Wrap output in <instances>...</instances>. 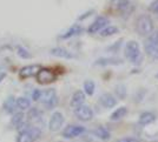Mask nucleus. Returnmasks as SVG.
Returning a JSON list of instances; mask_svg holds the SVG:
<instances>
[{
  "label": "nucleus",
  "mask_w": 158,
  "mask_h": 142,
  "mask_svg": "<svg viewBox=\"0 0 158 142\" xmlns=\"http://www.w3.org/2000/svg\"><path fill=\"white\" fill-rule=\"evenodd\" d=\"M125 57L133 65H139L143 61V55L140 53L139 44L135 40H130L125 45Z\"/></svg>",
  "instance_id": "1"
},
{
  "label": "nucleus",
  "mask_w": 158,
  "mask_h": 142,
  "mask_svg": "<svg viewBox=\"0 0 158 142\" xmlns=\"http://www.w3.org/2000/svg\"><path fill=\"white\" fill-rule=\"evenodd\" d=\"M136 28H137V32L140 35H143V37L150 35L153 32V21H152V19L149 15L142 14L138 19H137Z\"/></svg>",
  "instance_id": "2"
},
{
  "label": "nucleus",
  "mask_w": 158,
  "mask_h": 142,
  "mask_svg": "<svg viewBox=\"0 0 158 142\" xmlns=\"http://www.w3.org/2000/svg\"><path fill=\"white\" fill-rule=\"evenodd\" d=\"M40 103H43L46 108L51 109L54 108L58 103V97H57V93L54 89H46V90H41L40 93L39 100Z\"/></svg>",
  "instance_id": "3"
},
{
  "label": "nucleus",
  "mask_w": 158,
  "mask_h": 142,
  "mask_svg": "<svg viewBox=\"0 0 158 142\" xmlns=\"http://www.w3.org/2000/svg\"><path fill=\"white\" fill-rule=\"evenodd\" d=\"M40 135V130L34 127L25 128L23 132H20L19 136L17 139V142H34Z\"/></svg>",
  "instance_id": "4"
},
{
  "label": "nucleus",
  "mask_w": 158,
  "mask_h": 142,
  "mask_svg": "<svg viewBox=\"0 0 158 142\" xmlns=\"http://www.w3.org/2000/svg\"><path fill=\"white\" fill-rule=\"evenodd\" d=\"M35 79H37L38 84L47 85V84H51V82H54L56 79H57V75L54 74V72L52 69L44 67V68H40V71L37 73Z\"/></svg>",
  "instance_id": "5"
},
{
  "label": "nucleus",
  "mask_w": 158,
  "mask_h": 142,
  "mask_svg": "<svg viewBox=\"0 0 158 142\" xmlns=\"http://www.w3.org/2000/svg\"><path fill=\"white\" fill-rule=\"evenodd\" d=\"M107 25H109V20H107V18H105V17H98V18L90 25V27L87 28V32L90 33V34H94V33L102 32L105 27H107Z\"/></svg>",
  "instance_id": "6"
},
{
  "label": "nucleus",
  "mask_w": 158,
  "mask_h": 142,
  "mask_svg": "<svg viewBox=\"0 0 158 142\" xmlns=\"http://www.w3.org/2000/svg\"><path fill=\"white\" fill-rule=\"evenodd\" d=\"M85 132V128L83 126H78V124H70L67 126L64 130H63V136L65 139H73L77 136L81 135Z\"/></svg>",
  "instance_id": "7"
},
{
  "label": "nucleus",
  "mask_w": 158,
  "mask_h": 142,
  "mask_svg": "<svg viewBox=\"0 0 158 142\" xmlns=\"http://www.w3.org/2000/svg\"><path fill=\"white\" fill-rule=\"evenodd\" d=\"M74 115L77 116V119H79L80 121H90L93 117V112L89 106L83 105L74 109Z\"/></svg>",
  "instance_id": "8"
},
{
  "label": "nucleus",
  "mask_w": 158,
  "mask_h": 142,
  "mask_svg": "<svg viewBox=\"0 0 158 142\" xmlns=\"http://www.w3.org/2000/svg\"><path fill=\"white\" fill-rule=\"evenodd\" d=\"M64 124V116L61 113L59 112H56L53 113L52 116H51V120H50V123H48V128L51 132H58Z\"/></svg>",
  "instance_id": "9"
},
{
  "label": "nucleus",
  "mask_w": 158,
  "mask_h": 142,
  "mask_svg": "<svg viewBox=\"0 0 158 142\" xmlns=\"http://www.w3.org/2000/svg\"><path fill=\"white\" fill-rule=\"evenodd\" d=\"M40 71V67L38 65H30V66H25L20 69L19 77L21 79H27L33 75H37V73Z\"/></svg>",
  "instance_id": "10"
},
{
  "label": "nucleus",
  "mask_w": 158,
  "mask_h": 142,
  "mask_svg": "<svg viewBox=\"0 0 158 142\" xmlns=\"http://www.w3.org/2000/svg\"><path fill=\"white\" fill-rule=\"evenodd\" d=\"M99 102H100V105L103 107H105V108H112V107H114L117 105V100H116V97H113L112 94L105 93V94H103L100 97Z\"/></svg>",
  "instance_id": "11"
},
{
  "label": "nucleus",
  "mask_w": 158,
  "mask_h": 142,
  "mask_svg": "<svg viewBox=\"0 0 158 142\" xmlns=\"http://www.w3.org/2000/svg\"><path fill=\"white\" fill-rule=\"evenodd\" d=\"M85 102V93L83 90H77L73 93L71 97V106L74 108H78L80 106H83Z\"/></svg>",
  "instance_id": "12"
},
{
  "label": "nucleus",
  "mask_w": 158,
  "mask_h": 142,
  "mask_svg": "<svg viewBox=\"0 0 158 142\" xmlns=\"http://www.w3.org/2000/svg\"><path fill=\"white\" fill-rule=\"evenodd\" d=\"M51 54L54 55V57H58V58H63V59H72L74 55L70 51H67L63 47H54L51 49Z\"/></svg>",
  "instance_id": "13"
},
{
  "label": "nucleus",
  "mask_w": 158,
  "mask_h": 142,
  "mask_svg": "<svg viewBox=\"0 0 158 142\" xmlns=\"http://www.w3.org/2000/svg\"><path fill=\"white\" fill-rule=\"evenodd\" d=\"M155 119H156V116H155L153 113H151V112H144L143 114H140V116H139V123L142 126H148V124L153 122Z\"/></svg>",
  "instance_id": "14"
},
{
  "label": "nucleus",
  "mask_w": 158,
  "mask_h": 142,
  "mask_svg": "<svg viewBox=\"0 0 158 142\" xmlns=\"http://www.w3.org/2000/svg\"><path fill=\"white\" fill-rule=\"evenodd\" d=\"M83 32V27L79 25H73L67 32H65L63 35H61V38L63 39H69L71 38V37H74V35H78L80 33Z\"/></svg>",
  "instance_id": "15"
},
{
  "label": "nucleus",
  "mask_w": 158,
  "mask_h": 142,
  "mask_svg": "<svg viewBox=\"0 0 158 142\" xmlns=\"http://www.w3.org/2000/svg\"><path fill=\"white\" fill-rule=\"evenodd\" d=\"M123 62V60L117 58H102L97 60L96 65H100V66H106V65H120Z\"/></svg>",
  "instance_id": "16"
},
{
  "label": "nucleus",
  "mask_w": 158,
  "mask_h": 142,
  "mask_svg": "<svg viewBox=\"0 0 158 142\" xmlns=\"http://www.w3.org/2000/svg\"><path fill=\"white\" fill-rule=\"evenodd\" d=\"M144 48H145L146 54H148L149 57H151L152 59H157L158 60V46L151 45V44L146 42Z\"/></svg>",
  "instance_id": "17"
},
{
  "label": "nucleus",
  "mask_w": 158,
  "mask_h": 142,
  "mask_svg": "<svg viewBox=\"0 0 158 142\" xmlns=\"http://www.w3.org/2000/svg\"><path fill=\"white\" fill-rule=\"evenodd\" d=\"M126 114H127V108H126V107H119L118 109H116L111 114V120L112 121L120 120V119H123Z\"/></svg>",
  "instance_id": "18"
},
{
  "label": "nucleus",
  "mask_w": 158,
  "mask_h": 142,
  "mask_svg": "<svg viewBox=\"0 0 158 142\" xmlns=\"http://www.w3.org/2000/svg\"><path fill=\"white\" fill-rule=\"evenodd\" d=\"M94 135L99 137L100 140H107V139H110V132L107 130L106 128L104 127H98V128L94 129Z\"/></svg>",
  "instance_id": "19"
},
{
  "label": "nucleus",
  "mask_w": 158,
  "mask_h": 142,
  "mask_svg": "<svg viewBox=\"0 0 158 142\" xmlns=\"http://www.w3.org/2000/svg\"><path fill=\"white\" fill-rule=\"evenodd\" d=\"M15 107H17V100L13 97H8L4 103V109L6 110L7 113H13Z\"/></svg>",
  "instance_id": "20"
},
{
  "label": "nucleus",
  "mask_w": 158,
  "mask_h": 142,
  "mask_svg": "<svg viewBox=\"0 0 158 142\" xmlns=\"http://www.w3.org/2000/svg\"><path fill=\"white\" fill-rule=\"evenodd\" d=\"M31 106V101L27 97H18L17 99V108H19L21 110L28 109Z\"/></svg>",
  "instance_id": "21"
},
{
  "label": "nucleus",
  "mask_w": 158,
  "mask_h": 142,
  "mask_svg": "<svg viewBox=\"0 0 158 142\" xmlns=\"http://www.w3.org/2000/svg\"><path fill=\"white\" fill-rule=\"evenodd\" d=\"M118 32H119V30L116 26H107V27H105V28L100 32V35H102V37H110V35H113V34H117Z\"/></svg>",
  "instance_id": "22"
},
{
  "label": "nucleus",
  "mask_w": 158,
  "mask_h": 142,
  "mask_svg": "<svg viewBox=\"0 0 158 142\" xmlns=\"http://www.w3.org/2000/svg\"><path fill=\"white\" fill-rule=\"evenodd\" d=\"M94 89H96V85H94L93 81H91V80L85 81V84H84V90H85V93L87 95H92L93 93H94Z\"/></svg>",
  "instance_id": "23"
},
{
  "label": "nucleus",
  "mask_w": 158,
  "mask_h": 142,
  "mask_svg": "<svg viewBox=\"0 0 158 142\" xmlns=\"http://www.w3.org/2000/svg\"><path fill=\"white\" fill-rule=\"evenodd\" d=\"M130 7V0H118L117 1V8L119 11L124 12Z\"/></svg>",
  "instance_id": "24"
},
{
  "label": "nucleus",
  "mask_w": 158,
  "mask_h": 142,
  "mask_svg": "<svg viewBox=\"0 0 158 142\" xmlns=\"http://www.w3.org/2000/svg\"><path fill=\"white\" fill-rule=\"evenodd\" d=\"M148 42H149V44H151V45L158 46V30L157 31H153V32L149 35Z\"/></svg>",
  "instance_id": "25"
},
{
  "label": "nucleus",
  "mask_w": 158,
  "mask_h": 142,
  "mask_svg": "<svg viewBox=\"0 0 158 142\" xmlns=\"http://www.w3.org/2000/svg\"><path fill=\"white\" fill-rule=\"evenodd\" d=\"M23 121H24V114H23V113H17V114L13 116V120H12V122H13L14 126H20V124H23Z\"/></svg>",
  "instance_id": "26"
},
{
  "label": "nucleus",
  "mask_w": 158,
  "mask_h": 142,
  "mask_svg": "<svg viewBox=\"0 0 158 142\" xmlns=\"http://www.w3.org/2000/svg\"><path fill=\"white\" fill-rule=\"evenodd\" d=\"M116 93H117V95L119 97V99H124L126 95V90H125V87L123 86V85H119L116 87Z\"/></svg>",
  "instance_id": "27"
},
{
  "label": "nucleus",
  "mask_w": 158,
  "mask_h": 142,
  "mask_svg": "<svg viewBox=\"0 0 158 142\" xmlns=\"http://www.w3.org/2000/svg\"><path fill=\"white\" fill-rule=\"evenodd\" d=\"M149 10L153 13H158V0H155V1H152L151 4H150V7H149Z\"/></svg>",
  "instance_id": "28"
},
{
  "label": "nucleus",
  "mask_w": 158,
  "mask_h": 142,
  "mask_svg": "<svg viewBox=\"0 0 158 142\" xmlns=\"http://www.w3.org/2000/svg\"><path fill=\"white\" fill-rule=\"evenodd\" d=\"M18 52H19L18 54H19L21 58L27 59V58H30V57H31V55H30V54H28V53H27V52L25 51V49H23V48H19V49H18Z\"/></svg>",
  "instance_id": "29"
},
{
  "label": "nucleus",
  "mask_w": 158,
  "mask_h": 142,
  "mask_svg": "<svg viewBox=\"0 0 158 142\" xmlns=\"http://www.w3.org/2000/svg\"><path fill=\"white\" fill-rule=\"evenodd\" d=\"M119 142H138L136 140H132V139H124V140H120Z\"/></svg>",
  "instance_id": "30"
},
{
  "label": "nucleus",
  "mask_w": 158,
  "mask_h": 142,
  "mask_svg": "<svg viewBox=\"0 0 158 142\" xmlns=\"http://www.w3.org/2000/svg\"><path fill=\"white\" fill-rule=\"evenodd\" d=\"M5 77H6V74H5L4 72H1V73H0V82H1V81L5 79Z\"/></svg>",
  "instance_id": "31"
},
{
  "label": "nucleus",
  "mask_w": 158,
  "mask_h": 142,
  "mask_svg": "<svg viewBox=\"0 0 158 142\" xmlns=\"http://www.w3.org/2000/svg\"><path fill=\"white\" fill-rule=\"evenodd\" d=\"M155 77H156V79H158V73L156 74V75H155Z\"/></svg>",
  "instance_id": "32"
}]
</instances>
